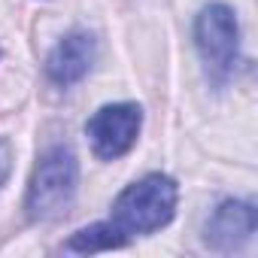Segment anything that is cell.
I'll use <instances>...</instances> for the list:
<instances>
[{"instance_id": "6da1fadb", "label": "cell", "mask_w": 258, "mask_h": 258, "mask_svg": "<svg viewBox=\"0 0 258 258\" xmlns=\"http://www.w3.org/2000/svg\"><path fill=\"white\" fill-rule=\"evenodd\" d=\"M176 182L164 173H149L131 182L112 204V225L121 234H152L176 213Z\"/></svg>"}, {"instance_id": "7a4b0ae2", "label": "cell", "mask_w": 258, "mask_h": 258, "mask_svg": "<svg viewBox=\"0 0 258 258\" xmlns=\"http://www.w3.org/2000/svg\"><path fill=\"white\" fill-rule=\"evenodd\" d=\"M76 182H79V161L67 146L49 149L40 164L34 167L25 210L34 222H49L58 219L70 210L76 198Z\"/></svg>"}, {"instance_id": "3957f363", "label": "cell", "mask_w": 258, "mask_h": 258, "mask_svg": "<svg viewBox=\"0 0 258 258\" xmlns=\"http://www.w3.org/2000/svg\"><path fill=\"white\" fill-rule=\"evenodd\" d=\"M195 46L201 52L207 73L216 82H225L234 70L237 46H240V28H237L234 10L225 4L204 7L198 22H195Z\"/></svg>"}, {"instance_id": "277c9868", "label": "cell", "mask_w": 258, "mask_h": 258, "mask_svg": "<svg viewBox=\"0 0 258 258\" xmlns=\"http://www.w3.org/2000/svg\"><path fill=\"white\" fill-rule=\"evenodd\" d=\"M140 127H143V109L137 103H109L88 118L85 134L91 140L94 155L103 161H112L134 149Z\"/></svg>"}, {"instance_id": "5b68a950", "label": "cell", "mask_w": 258, "mask_h": 258, "mask_svg": "<svg viewBox=\"0 0 258 258\" xmlns=\"http://www.w3.org/2000/svg\"><path fill=\"white\" fill-rule=\"evenodd\" d=\"M255 228H258L255 204H249V201H225V204H219L213 210V216H210V222L204 228V240L216 252H237L252 240Z\"/></svg>"}, {"instance_id": "8992f818", "label": "cell", "mask_w": 258, "mask_h": 258, "mask_svg": "<svg viewBox=\"0 0 258 258\" xmlns=\"http://www.w3.org/2000/svg\"><path fill=\"white\" fill-rule=\"evenodd\" d=\"M94 58H97V43L88 31H73L67 34L55 49L52 55L46 58V73L55 85H73L79 79L88 76V70L94 67Z\"/></svg>"}, {"instance_id": "52a82bcc", "label": "cell", "mask_w": 258, "mask_h": 258, "mask_svg": "<svg viewBox=\"0 0 258 258\" xmlns=\"http://www.w3.org/2000/svg\"><path fill=\"white\" fill-rule=\"evenodd\" d=\"M127 243V234H121L112 222H94L82 231H76L64 249L67 252H106V249H121Z\"/></svg>"}, {"instance_id": "ba28073f", "label": "cell", "mask_w": 258, "mask_h": 258, "mask_svg": "<svg viewBox=\"0 0 258 258\" xmlns=\"http://www.w3.org/2000/svg\"><path fill=\"white\" fill-rule=\"evenodd\" d=\"M10 173H13V143L0 137V185H7Z\"/></svg>"}]
</instances>
